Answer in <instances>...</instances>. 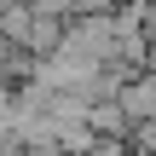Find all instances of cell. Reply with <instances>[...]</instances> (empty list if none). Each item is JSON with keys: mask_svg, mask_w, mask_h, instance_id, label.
Masks as SVG:
<instances>
[{"mask_svg": "<svg viewBox=\"0 0 156 156\" xmlns=\"http://www.w3.org/2000/svg\"><path fill=\"white\" fill-rule=\"evenodd\" d=\"M0 156H23V145H17V133H12V127H0Z\"/></svg>", "mask_w": 156, "mask_h": 156, "instance_id": "2", "label": "cell"}, {"mask_svg": "<svg viewBox=\"0 0 156 156\" xmlns=\"http://www.w3.org/2000/svg\"><path fill=\"white\" fill-rule=\"evenodd\" d=\"M29 6H41L52 17H81V12H110L116 0H29Z\"/></svg>", "mask_w": 156, "mask_h": 156, "instance_id": "1", "label": "cell"}]
</instances>
